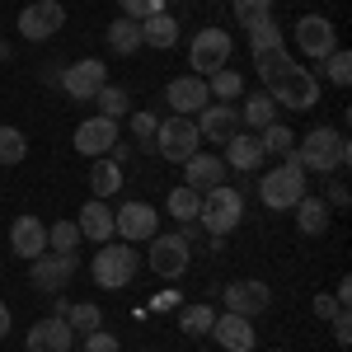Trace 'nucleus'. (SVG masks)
Masks as SVG:
<instances>
[{"mask_svg":"<svg viewBox=\"0 0 352 352\" xmlns=\"http://www.w3.org/2000/svg\"><path fill=\"white\" fill-rule=\"evenodd\" d=\"M277 122V104H272L268 94L258 89V94H249L240 109V127H249V132H263V127H272Z\"/></svg>","mask_w":352,"mask_h":352,"instance_id":"27","label":"nucleus"},{"mask_svg":"<svg viewBox=\"0 0 352 352\" xmlns=\"http://www.w3.org/2000/svg\"><path fill=\"white\" fill-rule=\"evenodd\" d=\"M66 324L76 329V333H89V329H104V315H99V305H89V300H76V305H66V315H61Z\"/></svg>","mask_w":352,"mask_h":352,"instance_id":"35","label":"nucleus"},{"mask_svg":"<svg viewBox=\"0 0 352 352\" xmlns=\"http://www.w3.org/2000/svg\"><path fill=\"white\" fill-rule=\"evenodd\" d=\"M230 14H235L240 24H254V19L272 14V0H230Z\"/></svg>","mask_w":352,"mask_h":352,"instance_id":"40","label":"nucleus"},{"mask_svg":"<svg viewBox=\"0 0 352 352\" xmlns=\"http://www.w3.org/2000/svg\"><path fill=\"white\" fill-rule=\"evenodd\" d=\"M113 235H122L127 244L160 235V212L151 202H127L122 212H113Z\"/></svg>","mask_w":352,"mask_h":352,"instance_id":"14","label":"nucleus"},{"mask_svg":"<svg viewBox=\"0 0 352 352\" xmlns=\"http://www.w3.org/2000/svg\"><path fill=\"white\" fill-rule=\"evenodd\" d=\"M324 80L338 85V89H348V85H352V52H348V47H333V52L324 56Z\"/></svg>","mask_w":352,"mask_h":352,"instance_id":"36","label":"nucleus"},{"mask_svg":"<svg viewBox=\"0 0 352 352\" xmlns=\"http://www.w3.org/2000/svg\"><path fill=\"white\" fill-rule=\"evenodd\" d=\"M217 324V310L207 305V300H192V305H179V329L188 333V338H207Z\"/></svg>","mask_w":352,"mask_h":352,"instance_id":"28","label":"nucleus"},{"mask_svg":"<svg viewBox=\"0 0 352 352\" xmlns=\"http://www.w3.org/2000/svg\"><path fill=\"white\" fill-rule=\"evenodd\" d=\"M179 43V19L160 10V14H151V19H141V47H155V52H169Z\"/></svg>","mask_w":352,"mask_h":352,"instance_id":"24","label":"nucleus"},{"mask_svg":"<svg viewBox=\"0 0 352 352\" xmlns=\"http://www.w3.org/2000/svg\"><path fill=\"white\" fill-rule=\"evenodd\" d=\"M5 333H10V305L0 300V338H5Z\"/></svg>","mask_w":352,"mask_h":352,"instance_id":"48","label":"nucleus"},{"mask_svg":"<svg viewBox=\"0 0 352 352\" xmlns=\"http://www.w3.org/2000/svg\"><path fill=\"white\" fill-rule=\"evenodd\" d=\"M76 226H80V240L109 244L113 240V212L104 207V197H89L80 207V217H76Z\"/></svg>","mask_w":352,"mask_h":352,"instance_id":"23","label":"nucleus"},{"mask_svg":"<svg viewBox=\"0 0 352 352\" xmlns=\"http://www.w3.org/2000/svg\"><path fill=\"white\" fill-rule=\"evenodd\" d=\"M296 47L310 61H324L333 47H338V28H333V19L329 14H300L296 19Z\"/></svg>","mask_w":352,"mask_h":352,"instance_id":"12","label":"nucleus"},{"mask_svg":"<svg viewBox=\"0 0 352 352\" xmlns=\"http://www.w3.org/2000/svg\"><path fill=\"white\" fill-rule=\"evenodd\" d=\"M197 202H202V192H192L188 184H179V188H169V197H164V212L179 221H197Z\"/></svg>","mask_w":352,"mask_h":352,"instance_id":"32","label":"nucleus"},{"mask_svg":"<svg viewBox=\"0 0 352 352\" xmlns=\"http://www.w3.org/2000/svg\"><path fill=\"white\" fill-rule=\"evenodd\" d=\"M94 99H99V113H104V118H113V122H118L122 113L132 109V99H127V89H118V85H104V89H99Z\"/></svg>","mask_w":352,"mask_h":352,"instance_id":"38","label":"nucleus"},{"mask_svg":"<svg viewBox=\"0 0 352 352\" xmlns=\"http://www.w3.org/2000/svg\"><path fill=\"white\" fill-rule=\"evenodd\" d=\"M76 272H80V254H38L28 263V282L38 292H47V296H61Z\"/></svg>","mask_w":352,"mask_h":352,"instance_id":"10","label":"nucleus"},{"mask_svg":"<svg viewBox=\"0 0 352 352\" xmlns=\"http://www.w3.org/2000/svg\"><path fill=\"white\" fill-rule=\"evenodd\" d=\"M230 52H235V38L226 33V28L217 24H207V28H197L192 33V43H188V66H192V76H212V71H221L226 61H230Z\"/></svg>","mask_w":352,"mask_h":352,"instance_id":"8","label":"nucleus"},{"mask_svg":"<svg viewBox=\"0 0 352 352\" xmlns=\"http://www.w3.org/2000/svg\"><path fill=\"white\" fill-rule=\"evenodd\" d=\"M329 329H333V343H338V348H348V343H352V315H348V305H338V315L329 320Z\"/></svg>","mask_w":352,"mask_h":352,"instance_id":"42","label":"nucleus"},{"mask_svg":"<svg viewBox=\"0 0 352 352\" xmlns=\"http://www.w3.org/2000/svg\"><path fill=\"white\" fill-rule=\"evenodd\" d=\"M207 80H212V85H207V94H212L217 104H235V99L244 94V76H240V71H230V66L212 71Z\"/></svg>","mask_w":352,"mask_h":352,"instance_id":"31","label":"nucleus"},{"mask_svg":"<svg viewBox=\"0 0 352 352\" xmlns=\"http://www.w3.org/2000/svg\"><path fill=\"white\" fill-rule=\"evenodd\" d=\"M118 10H122V19H132V24H141V19L160 14V10H164V0H118Z\"/></svg>","mask_w":352,"mask_h":352,"instance_id":"39","label":"nucleus"},{"mask_svg":"<svg viewBox=\"0 0 352 352\" xmlns=\"http://www.w3.org/2000/svg\"><path fill=\"white\" fill-rule=\"evenodd\" d=\"M164 104L174 109V118H197V113L212 104L207 80H202V76H179V80H169L164 85Z\"/></svg>","mask_w":352,"mask_h":352,"instance_id":"15","label":"nucleus"},{"mask_svg":"<svg viewBox=\"0 0 352 352\" xmlns=\"http://www.w3.org/2000/svg\"><path fill=\"white\" fill-rule=\"evenodd\" d=\"M240 221H244V192L240 188L221 184V188L202 192V202H197V226H202L207 235H230Z\"/></svg>","mask_w":352,"mask_h":352,"instance_id":"4","label":"nucleus"},{"mask_svg":"<svg viewBox=\"0 0 352 352\" xmlns=\"http://www.w3.org/2000/svg\"><path fill=\"white\" fill-rule=\"evenodd\" d=\"M292 212H296V230H300V235H324V230H329V212H333V207H329L324 197H310V192H305Z\"/></svg>","mask_w":352,"mask_h":352,"instance_id":"25","label":"nucleus"},{"mask_svg":"<svg viewBox=\"0 0 352 352\" xmlns=\"http://www.w3.org/2000/svg\"><path fill=\"white\" fill-rule=\"evenodd\" d=\"M226 160L221 155H212V151H197L192 160H184V184H188L192 192H207V188H221L226 184Z\"/></svg>","mask_w":352,"mask_h":352,"instance_id":"19","label":"nucleus"},{"mask_svg":"<svg viewBox=\"0 0 352 352\" xmlns=\"http://www.w3.org/2000/svg\"><path fill=\"white\" fill-rule=\"evenodd\" d=\"M212 338H217L226 352H254L258 343V333H254V320H244V315H217V324H212Z\"/></svg>","mask_w":352,"mask_h":352,"instance_id":"20","label":"nucleus"},{"mask_svg":"<svg viewBox=\"0 0 352 352\" xmlns=\"http://www.w3.org/2000/svg\"><path fill=\"white\" fill-rule=\"evenodd\" d=\"M221 305L230 310V315H244V320H254V315H263L272 305V292L268 282H258V277H244V282H230V287H221Z\"/></svg>","mask_w":352,"mask_h":352,"instance_id":"13","label":"nucleus"},{"mask_svg":"<svg viewBox=\"0 0 352 352\" xmlns=\"http://www.w3.org/2000/svg\"><path fill=\"white\" fill-rule=\"evenodd\" d=\"M333 300H338V305H348V300H352V277H343V282H338V292H333Z\"/></svg>","mask_w":352,"mask_h":352,"instance_id":"46","label":"nucleus"},{"mask_svg":"<svg viewBox=\"0 0 352 352\" xmlns=\"http://www.w3.org/2000/svg\"><path fill=\"white\" fill-rule=\"evenodd\" d=\"M263 94H268L272 104H287L292 113H310L320 104V76L310 71V66H287V71H277L268 85H263Z\"/></svg>","mask_w":352,"mask_h":352,"instance_id":"3","label":"nucleus"},{"mask_svg":"<svg viewBox=\"0 0 352 352\" xmlns=\"http://www.w3.org/2000/svg\"><path fill=\"white\" fill-rule=\"evenodd\" d=\"M155 127H160V118H155V113H132V136H136V146H141V151H151Z\"/></svg>","mask_w":352,"mask_h":352,"instance_id":"41","label":"nucleus"},{"mask_svg":"<svg viewBox=\"0 0 352 352\" xmlns=\"http://www.w3.org/2000/svg\"><path fill=\"white\" fill-rule=\"evenodd\" d=\"M85 352H122V348H118V338L109 329H89L85 333Z\"/></svg>","mask_w":352,"mask_h":352,"instance_id":"43","label":"nucleus"},{"mask_svg":"<svg viewBox=\"0 0 352 352\" xmlns=\"http://www.w3.org/2000/svg\"><path fill=\"white\" fill-rule=\"evenodd\" d=\"M104 38H109V52L113 56H132L136 47H141V24H132V19H113L109 28H104Z\"/></svg>","mask_w":352,"mask_h":352,"instance_id":"29","label":"nucleus"},{"mask_svg":"<svg viewBox=\"0 0 352 352\" xmlns=\"http://www.w3.org/2000/svg\"><path fill=\"white\" fill-rule=\"evenodd\" d=\"M192 122H197V136H202V141L226 146L230 136L240 132V109H235V104H207V109L197 113Z\"/></svg>","mask_w":352,"mask_h":352,"instance_id":"17","label":"nucleus"},{"mask_svg":"<svg viewBox=\"0 0 352 352\" xmlns=\"http://www.w3.org/2000/svg\"><path fill=\"white\" fill-rule=\"evenodd\" d=\"M56 85H61V94L66 99H76V104H89L104 85H109V66L104 61H94V56H85V61H71L61 76H56Z\"/></svg>","mask_w":352,"mask_h":352,"instance_id":"9","label":"nucleus"},{"mask_svg":"<svg viewBox=\"0 0 352 352\" xmlns=\"http://www.w3.org/2000/svg\"><path fill=\"white\" fill-rule=\"evenodd\" d=\"M89 272H94V287H104V292H122V287H132V277H136V244H99V254L89 258Z\"/></svg>","mask_w":352,"mask_h":352,"instance_id":"7","label":"nucleus"},{"mask_svg":"<svg viewBox=\"0 0 352 352\" xmlns=\"http://www.w3.org/2000/svg\"><path fill=\"white\" fill-rule=\"evenodd\" d=\"M151 151L169 164H184L192 160L197 151H202V136H197V122L192 118H160V127H155V141H151Z\"/></svg>","mask_w":352,"mask_h":352,"instance_id":"5","label":"nucleus"},{"mask_svg":"<svg viewBox=\"0 0 352 352\" xmlns=\"http://www.w3.org/2000/svg\"><path fill=\"white\" fill-rule=\"evenodd\" d=\"M296 160L305 174H338L348 164V132L343 127H315L296 136Z\"/></svg>","mask_w":352,"mask_h":352,"instance_id":"1","label":"nucleus"},{"mask_svg":"<svg viewBox=\"0 0 352 352\" xmlns=\"http://www.w3.org/2000/svg\"><path fill=\"white\" fill-rule=\"evenodd\" d=\"M305 184H310V179H305L296 151H292V155H282L277 169H268V174L258 179V202H263L268 212H292L300 197H305Z\"/></svg>","mask_w":352,"mask_h":352,"instance_id":"2","label":"nucleus"},{"mask_svg":"<svg viewBox=\"0 0 352 352\" xmlns=\"http://www.w3.org/2000/svg\"><path fill=\"white\" fill-rule=\"evenodd\" d=\"M221 151H226V155H221V160H226V169H244V174H254L258 164L268 160L254 132H235L230 141H226V146H221Z\"/></svg>","mask_w":352,"mask_h":352,"instance_id":"22","label":"nucleus"},{"mask_svg":"<svg viewBox=\"0 0 352 352\" xmlns=\"http://www.w3.org/2000/svg\"><path fill=\"white\" fill-rule=\"evenodd\" d=\"M315 315H320L324 324L338 315V300H333V292H320V296H315Z\"/></svg>","mask_w":352,"mask_h":352,"instance_id":"44","label":"nucleus"},{"mask_svg":"<svg viewBox=\"0 0 352 352\" xmlns=\"http://www.w3.org/2000/svg\"><path fill=\"white\" fill-rule=\"evenodd\" d=\"M258 146H263V155H277V160H282V155H292V151H296V132H292V127H282V122H272V127L258 132Z\"/></svg>","mask_w":352,"mask_h":352,"instance_id":"33","label":"nucleus"},{"mask_svg":"<svg viewBox=\"0 0 352 352\" xmlns=\"http://www.w3.org/2000/svg\"><path fill=\"white\" fill-rule=\"evenodd\" d=\"M76 244H80V226H76V221L47 226V249H52V254H76Z\"/></svg>","mask_w":352,"mask_h":352,"instance_id":"37","label":"nucleus"},{"mask_svg":"<svg viewBox=\"0 0 352 352\" xmlns=\"http://www.w3.org/2000/svg\"><path fill=\"white\" fill-rule=\"evenodd\" d=\"M10 249L33 263L38 254H47V226L38 217H14V226H10Z\"/></svg>","mask_w":352,"mask_h":352,"instance_id":"21","label":"nucleus"},{"mask_svg":"<svg viewBox=\"0 0 352 352\" xmlns=\"http://www.w3.org/2000/svg\"><path fill=\"white\" fill-rule=\"evenodd\" d=\"M118 188H122V164H113L109 155H99V160L89 164V192H94V197H113Z\"/></svg>","mask_w":352,"mask_h":352,"instance_id":"30","label":"nucleus"},{"mask_svg":"<svg viewBox=\"0 0 352 352\" xmlns=\"http://www.w3.org/2000/svg\"><path fill=\"white\" fill-rule=\"evenodd\" d=\"M151 249H146V268L164 277V282H179L192 263V244L179 235V230H160V235H151Z\"/></svg>","mask_w":352,"mask_h":352,"instance_id":"6","label":"nucleus"},{"mask_svg":"<svg viewBox=\"0 0 352 352\" xmlns=\"http://www.w3.org/2000/svg\"><path fill=\"white\" fill-rule=\"evenodd\" d=\"M329 207H348V184H343V179L329 184Z\"/></svg>","mask_w":352,"mask_h":352,"instance_id":"45","label":"nucleus"},{"mask_svg":"<svg viewBox=\"0 0 352 352\" xmlns=\"http://www.w3.org/2000/svg\"><path fill=\"white\" fill-rule=\"evenodd\" d=\"M28 352H71L76 348V329L66 324L61 315H47V320H38V324L28 329Z\"/></svg>","mask_w":352,"mask_h":352,"instance_id":"18","label":"nucleus"},{"mask_svg":"<svg viewBox=\"0 0 352 352\" xmlns=\"http://www.w3.org/2000/svg\"><path fill=\"white\" fill-rule=\"evenodd\" d=\"M174 305H179V292H160L155 296V310H174Z\"/></svg>","mask_w":352,"mask_h":352,"instance_id":"47","label":"nucleus"},{"mask_svg":"<svg viewBox=\"0 0 352 352\" xmlns=\"http://www.w3.org/2000/svg\"><path fill=\"white\" fill-rule=\"evenodd\" d=\"M28 155V136L10 122H0V164H24Z\"/></svg>","mask_w":352,"mask_h":352,"instance_id":"34","label":"nucleus"},{"mask_svg":"<svg viewBox=\"0 0 352 352\" xmlns=\"http://www.w3.org/2000/svg\"><path fill=\"white\" fill-rule=\"evenodd\" d=\"M61 28H66V5H61V0H33V5L19 10V33H24V43H47Z\"/></svg>","mask_w":352,"mask_h":352,"instance_id":"11","label":"nucleus"},{"mask_svg":"<svg viewBox=\"0 0 352 352\" xmlns=\"http://www.w3.org/2000/svg\"><path fill=\"white\" fill-rule=\"evenodd\" d=\"M244 28H249V56L287 47V33H282V24H277L272 14H263V19H254V24H244Z\"/></svg>","mask_w":352,"mask_h":352,"instance_id":"26","label":"nucleus"},{"mask_svg":"<svg viewBox=\"0 0 352 352\" xmlns=\"http://www.w3.org/2000/svg\"><path fill=\"white\" fill-rule=\"evenodd\" d=\"M113 141H118V122L99 113V118H85L80 127H76V141H71V146L80 151L85 160H99V155L113 151Z\"/></svg>","mask_w":352,"mask_h":352,"instance_id":"16","label":"nucleus"},{"mask_svg":"<svg viewBox=\"0 0 352 352\" xmlns=\"http://www.w3.org/2000/svg\"><path fill=\"white\" fill-rule=\"evenodd\" d=\"M141 352H151V348H141Z\"/></svg>","mask_w":352,"mask_h":352,"instance_id":"49","label":"nucleus"}]
</instances>
